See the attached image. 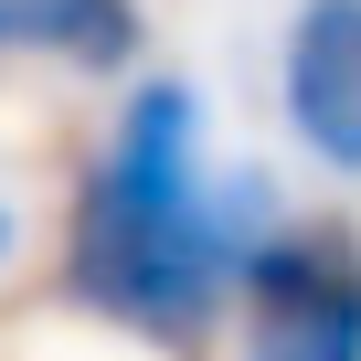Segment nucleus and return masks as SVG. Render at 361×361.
I'll return each instance as SVG.
<instances>
[{"label":"nucleus","mask_w":361,"mask_h":361,"mask_svg":"<svg viewBox=\"0 0 361 361\" xmlns=\"http://www.w3.org/2000/svg\"><path fill=\"white\" fill-rule=\"evenodd\" d=\"M266 180H213L202 149V96L192 85H138L117 138L96 149L75 224H64V298L96 308L128 340L192 350L234 308V276L255 255Z\"/></svg>","instance_id":"f257e3e1"},{"label":"nucleus","mask_w":361,"mask_h":361,"mask_svg":"<svg viewBox=\"0 0 361 361\" xmlns=\"http://www.w3.org/2000/svg\"><path fill=\"white\" fill-rule=\"evenodd\" d=\"M245 361H361V234L340 224H266L245 276Z\"/></svg>","instance_id":"f03ea898"},{"label":"nucleus","mask_w":361,"mask_h":361,"mask_svg":"<svg viewBox=\"0 0 361 361\" xmlns=\"http://www.w3.org/2000/svg\"><path fill=\"white\" fill-rule=\"evenodd\" d=\"M276 96H287V128L308 138V159L361 180V0H298Z\"/></svg>","instance_id":"7ed1b4c3"},{"label":"nucleus","mask_w":361,"mask_h":361,"mask_svg":"<svg viewBox=\"0 0 361 361\" xmlns=\"http://www.w3.org/2000/svg\"><path fill=\"white\" fill-rule=\"evenodd\" d=\"M0 54H54L106 75L138 54V0H0Z\"/></svg>","instance_id":"20e7f679"},{"label":"nucleus","mask_w":361,"mask_h":361,"mask_svg":"<svg viewBox=\"0 0 361 361\" xmlns=\"http://www.w3.org/2000/svg\"><path fill=\"white\" fill-rule=\"evenodd\" d=\"M11 245H22V213H11V202H0V266H11Z\"/></svg>","instance_id":"39448f33"}]
</instances>
